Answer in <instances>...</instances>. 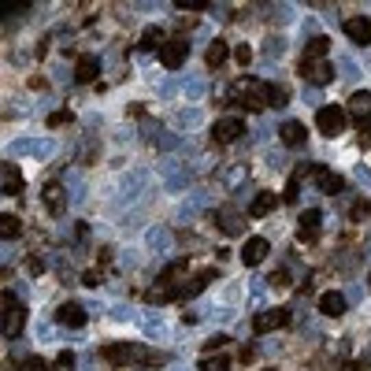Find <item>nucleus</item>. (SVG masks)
Segmentation results:
<instances>
[{
	"mask_svg": "<svg viewBox=\"0 0 371 371\" xmlns=\"http://www.w3.org/2000/svg\"><path fill=\"white\" fill-rule=\"evenodd\" d=\"M82 283H86V286H101V275H97V271H86Z\"/></svg>",
	"mask_w": 371,
	"mask_h": 371,
	"instance_id": "38",
	"label": "nucleus"
},
{
	"mask_svg": "<svg viewBox=\"0 0 371 371\" xmlns=\"http://www.w3.org/2000/svg\"><path fill=\"white\" fill-rule=\"evenodd\" d=\"M56 368H60V371H71V368H75V352H71V349H63L60 357H56Z\"/></svg>",
	"mask_w": 371,
	"mask_h": 371,
	"instance_id": "32",
	"label": "nucleus"
},
{
	"mask_svg": "<svg viewBox=\"0 0 371 371\" xmlns=\"http://www.w3.org/2000/svg\"><path fill=\"white\" fill-rule=\"evenodd\" d=\"M97 75H101V63H97L93 56H82V60H78V67H75V78H78V82H93Z\"/></svg>",
	"mask_w": 371,
	"mask_h": 371,
	"instance_id": "22",
	"label": "nucleus"
},
{
	"mask_svg": "<svg viewBox=\"0 0 371 371\" xmlns=\"http://www.w3.org/2000/svg\"><path fill=\"white\" fill-rule=\"evenodd\" d=\"M278 134H283V145H289V149H301V145L309 141V130H304L301 123H286Z\"/></svg>",
	"mask_w": 371,
	"mask_h": 371,
	"instance_id": "17",
	"label": "nucleus"
},
{
	"mask_svg": "<svg viewBox=\"0 0 371 371\" xmlns=\"http://www.w3.org/2000/svg\"><path fill=\"white\" fill-rule=\"evenodd\" d=\"M368 212H371V208H368V201H360L357 208H352V219H364Z\"/></svg>",
	"mask_w": 371,
	"mask_h": 371,
	"instance_id": "37",
	"label": "nucleus"
},
{
	"mask_svg": "<svg viewBox=\"0 0 371 371\" xmlns=\"http://www.w3.org/2000/svg\"><path fill=\"white\" fill-rule=\"evenodd\" d=\"M286 101H289V89L278 86V82H271V108H283Z\"/></svg>",
	"mask_w": 371,
	"mask_h": 371,
	"instance_id": "27",
	"label": "nucleus"
},
{
	"mask_svg": "<svg viewBox=\"0 0 371 371\" xmlns=\"http://www.w3.org/2000/svg\"><path fill=\"white\" fill-rule=\"evenodd\" d=\"M241 134H246V123L241 119H219L212 126V138L219 141V145H230V141H238Z\"/></svg>",
	"mask_w": 371,
	"mask_h": 371,
	"instance_id": "11",
	"label": "nucleus"
},
{
	"mask_svg": "<svg viewBox=\"0 0 371 371\" xmlns=\"http://www.w3.org/2000/svg\"><path fill=\"white\" fill-rule=\"evenodd\" d=\"M327 52H331V38L315 34V38H309V45H304V63H315V60H323Z\"/></svg>",
	"mask_w": 371,
	"mask_h": 371,
	"instance_id": "16",
	"label": "nucleus"
},
{
	"mask_svg": "<svg viewBox=\"0 0 371 371\" xmlns=\"http://www.w3.org/2000/svg\"><path fill=\"white\" fill-rule=\"evenodd\" d=\"M227 342H230L227 334H212V338L204 342V349H208V352H215V349H227Z\"/></svg>",
	"mask_w": 371,
	"mask_h": 371,
	"instance_id": "30",
	"label": "nucleus"
},
{
	"mask_svg": "<svg viewBox=\"0 0 371 371\" xmlns=\"http://www.w3.org/2000/svg\"><path fill=\"white\" fill-rule=\"evenodd\" d=\"M41 201H45V208H49L52 215H63V208H67V197H63V186L60 182H49L41 189Z\"/></svg>",
	"mask_w": 371,
	"mask_h": 371,
	"instance_id": "14",
	"label": "nucleus"
},
{
	"mask_svg": "<svg viewBox=\"0 0 371 371\" xmlns=\"http://www.w3.org/2000/svg\"><path fill=\"white\" fill-rule=\"evenodd\" d=\"M342 30H346L349 41L357 45H371V19H364V15H349L346 23H342Z\"/></svg>",
	"mask_w": 371,
	"mask_h": 371,
	"instance_id": "7",
	"label": "nucleus"
},
{
	"mask_svg": "<svg viewBox=\"0 0 371 371\" xmlns=\"http://www.w3.org/2000/svg\"><path fill=\"white\" fill-rule=\"evenodd\" d=\"M186 56H189L186 38H171V41H164V49H160V60H164L167 71H178L186 63Z\"/></svg>",
	"mask_w": 371,
	"mask_h": 371,
	"instance_id": "4",
	"label": "nucleus"
},
{
	"mask_svg": "<svg viewBox=\"0 0 371 371\" xmlns=\"http://www.w3.org/2000/svg\"><path fill=\"white\" fill-rule=\"evenodd\" d=\"M164 30H160V26H145V34H141V41H138V49L141 52H152V49H164Z\"/></svg>",
	"mask_w": 371,
	"mask_h": 371,
	"instance_id": "23",
	"label": "nucleus"
},
{
	"mask_svg": "<svg viewBox=\"0 0 371 371\" xmlns=\"http://www.w3.org/2000/svg\"><path fill=\"white\" fill-rule=\"evenodd\" d=\"M178 297V286H167V283H156L149 289V294H145V301L149 304H164V301H175Z\"/></svg>",
	"mask_w": 371,
	"mask_h": 371,
	"instance_id": "20",
	"label": "nucleus"
},
{
	"mask_svg": "<svg viewBox=\"0 0 371 371\" xmlns=\"http://www.w3.org/2000/svg\"><path fill=\"white\" fill-rule=\"evenodd\" d=\"M297 223H301V227H297V238H301V241H315V238H320L323 212H320V208H309V212H301V219H297Z\"/></svg>",
	"mask_w": 371,
	"mask_h": 371,
	"instance_id": "9",
	"label": "nucleus"
},
{
	"mask_svg": "<svg viewBox=\"0 0 371 371\" xmlns=\"http://www.w3.org/2000/svg\"><path fill=\"white\" fill-rule=\"evenodd\" d=\"M297 197H301V186H297V178H289V186H286L283 201H286V204H297Z\"/></svg>",
	"mask_w": 371,
	"mask_h": 371,
	"instance_id": "31",
	"label": "nucleus"
},
{
	"mask_svg": "<svg viewBox=\"0 0 371 371\" xmlns=\"http://www.w3.org/2000/svg\"><path fill=\"white\" fill-rule=\"evenodd\" d=\"M0 189H4V197H15L23 189V175H19V167H15V164L0 167Z\"/></svg>",
	"mask_w": 371,
	"mask_h": 371,
	"instance_id": "15",
	"label": "nucleus"
},
{
	"mask_svg": "<svg viewBox=\"0 0 371 371\" xmlns=\"http://www.w3.org/2000/svg\"><path fill=\"white\" fill-rule=\"evenodd\" d=\"M238 104L246 108V112H264L271 108V82H241L238 86Z\"/></svg>",
	"mask_w": 371,
	"mask_h": 371,
	"instance_id": "1",
	"label": "nucleus"
},
{
	"mask_svg": "<svg viewBox=\"0 0 371 371\" xmlns=\"http://www.w3.org/2000/svg\"><path fill=\"white\" fill-rule=\"evenodd\" d=\"M315 126H320V134H327V138H338V134H346L349 115L342 112L338 104H323L320 112H315Z\"/></svg>",
	"mask_w": 371,
	"mask_h": 371,
	"instance_id": "2",
	"label": "nucleus"
},
{
	"mask_svg": "<svg viewBox=\"0 0 371 371\" xmlns=\"http://www.w3.org/2000/svg\"><path fill=\"white\" fill-rule=\"evenodd\" d=\"M63 123H71V112H52L49 115V126H63Z\"/></svg>",
	"mask_w": 371,
	"mask_h": 371,
	"instance_id": "34",
	"label": "nucleus"
},
{
	"mask_svg": "<svg viewBox=\"0 0 371 371\" xmlns=\"http://www.w3.org/2000/svg\"><path fill=\"white\" fill-rule=\"evenodd\" d=\"M312 178H315V186H320V193H342L346 189V178L342 175H334L331 167H312Z\"/></svg>",
	"mask_w": 371,
	"mask_h": 371,
	"instance_id": "8",
	"label": "nucleus"
},
{
	"mask_svg": "<svg viewBox=\"0 0 371 371\" xmlns=\"http://www.w3.org/2000/svg\"><path fill=\"white\" fill-rule=\"evenodd\" d=\"M267 283H271V286H275V289H286V286H289V271H286V267H278V271H275V275H271V278H267Z\"/></svg>",
	"mask_w": 371,
	"mask_h": 371,
	"instance_id": "29",
	"label": "nucleus"
},
{
	"mask_svg": "<svg viewBox=\"0 0 371 371\" xmlns=\"http://www.w3.org/2000/svg\"><path fill=\"white\" fill-rule=\"evenodd\" d=\"M275 204H278V197L275 193H256L252 197V204H249V215H267V212H275Z\"/></svg>",
	"mask_w": 371,
	"mask_h": 371,
	"instance_id": "21",
	"label": "nucleus"
},
{
	"mask_svg": "<svg viewBox=\"0 0 371 371\" xmlns=\"http://www.w3.org/2000/svg\"><path fill=\"white\" fill-rule=\"evenodd\" d=\"M201 371H230V360L227 357H204Z\"/></svg>",
	"mask_w": 371,
	"mask_h": 371,
	"instance_id": "25",
	"label": "nucleus"
},
{
	"mask_svg": "<svg viewBox=\"0 0 371 371\" xmlns=\"http://www.w3.org/2000/svg\"><path fill=\"white\" fill-rule=\"evenodd\" d=\"M338 371H360V368H357V364H342Z\"/></svg>",
	"mask_w": 371,
	"mask_h": 371,
	"instance_id": "39",
	"label": "nucleus"
},
{
	"mask_svg": "<svg viewBox=\"0 0 371 371\" xmlns=\"http://www.w3.org/2000/svg\"><path fill=\"white\" fill-rule=\"evenodd\" d=\"M219 227H223V234H241V230H246V223H241V215H223Z\"/></svg>",
	"mask_w": 371,
	"mask_h": 371,
	"instance_id": "26",
	"label": "nucleus"
},
{
	"mask_svg": "<svg viewBox=\"0 0 371 371\" xmlns=\"http://www.w3.org/2000/svg\"><path fill=\"white\" fill-rule=\"evenodd\" d=\"M249 56H252L249 45H238V49H234V60H238V63H249Z\"/></svg>",
	"mask_w": 371,
	"mask_h": 371,
	"instance_id": "35",
	"label": "nucleus"
},
{
	"mask_svg": "<svg viewBox=\"0 0 371 371\" xmlns=\"http://www.w3.org/2000/svg\"><path fill=\"white\" fill-rule=\"evenodd\" d=\"M19 371H52L49 364H45V360L41 357H26L23 360V364H19Z\"/></svg>",
	"mask_w": 371,
	"mask_h": 371,
	"instance_id": "28",
	"label": "nucleus"
},
{
	"mask_svg": "<svg viewBox=\"0 0 371 371\" xmlns=\"http://www.w3.org/2000/svg\"><path fill=\"white\" fill-rule=\"evenodd\" d=\"M267 252H271L267 238H249L246 246H241V264H246V267H256V264H264Z\"/></svg>",
	"mask_w": 371,
	"mask_h": 371,
	"instance_id": "10",
	"label": "nucleus"
},
{
	"mask_svg": "<svg viewBox=\"0 0 371 371\" xmlns=\"http://www.w3.org/2000/svg\"><path fill=\"white\" fill-rule=\"evenodd\" d=\"M23 234V223L15 215H0V238H19Z\"/></svg>",
	"mask_w": 371,
	"mask_h": 371,
	"instance_id": "24",
	"label": "nucleus"
},
{
	"mask_svg": "<svg viewBox=\"0 0 371 371\" xmlns=\"http://www.w3.org/2000/svg\"><path fill=\"white\" fill-rule=\"evenodd\" d=\"M178 8H182V12H208L204 0H178Z\"/></svg>",
	"mask_w": 371,
	"mask_h": 371,
	"instance_id": "33",
	"label": "nucleus"
},
{
	"mask_svg": "<svg viewBox=\"0 0 371 371\" xmlns=\"http://www.w3.org/2000/svg\"><path fill=\"white\" fill-rule=\"evenodd\" d=\"M349 115H352L360 126L371 123V93H368V89H360V93L349 97Z\"/></svg>",
	"mask_w": 371,
	"mask_h": 371,
	"instance_id": "12",
	"label": "nucleus"
},
{
	"mask_svg": "<svg viewBox=\"0 0 371 371\" xmlns=\"http://www.w3.org/2000/svg\"><path fill=\"white\" fill-rule=\"evenodd\" d=\"M301 75L312 78L315 86H327L331 78H334V67H331L327 60H315V63H301Z\"/></svg>",
	"mask_w": 371,
	"mask_h": 371,
	"instance_id": "13",
	"label": "nucleus"
},
{
	"mask_svg": "<svg viewBox=\"0 0 371 371\" xmlns=\"http://www.w3.org/2000/svg\"><path fill=\"white\" fill-rule=\"evenodd\" d=\"M23 323H26V309L12 294H4V338H19Z\"/></svg>",
	"mask_w": 371,
	"mask_h": 371,
	"instance_id": "3",
	"label": "nucleus"
},
{
	"mask_svg": "<svg viewBox=\"0 0 371 371\" xmlns=\"http://www.w3.org/2000/svg\"><path fill=\"white\" fill-rule=\"evenodd\" d=\"M227 56H230V49H227V41L219 38V41H212V45H208V52H204V63L215 71V67H223V60H227Z\"/></svg>",
	"mask_w": 371,
	"mask_h": 371,
	"instance_id": "19",
	"label": "nucleus"
},
{
	"mask_svg": "<svg viewBox=\"0 0 371 371\" xmlns=\"http://www.w3.org/2000/svg\"><path fill=\"white\" fill-rule=\"evenodd\" d=\"M26 271H30V275H41V271H45V264H41L38 256H30V260H26Z\"/></svg>",
	"mask_w": 371,
	"mask_h": 371,
	"instance_id": "36",
	"label": "nucleus"
},
{
	"mask_svg": "<svg viewBox=\"0 0 371 371\" xmlns=\"http://www.w3.org/2000/svg\"><path fill=\"white\" fill-rule=\"evenodd\" d=\"M56 323H60V327H71V331L86 327V309H82L78 301H67V304H60V309H56Z\"/></svg>",
	"mask_w": 371,
	"mask_h": 371,
	"instance_id": "6",
	"label": "nucleus"
},
{
	"mask_svg": "<svg viewBox=\"0 0 371 371\" xmlns=\"http://www.w3.org/2000/svg\"><path fill=\"white\" fill-rule=\"evenodd\" d=\"M267 371H271V368H267Z\"/></svg>",
	"mask_w": 371,
	"mask_h": 371,
	"instance_id": "40",
	"label": "nucleus"
},
{
	"mask_svg": "<svg viewBox=\"0 0 371 371\" xmlns=\"http://www.w3.org/2000/svg\"><path fill=\"white\" fill-rule=\"evenodd\" d=\"M320 312H323V315H342V312H346V297H342L338 289L323 294V297H320Z\"/></svg>",
	"mask_w": 371,
	"mask_h": 371,
	"instance_id": "18",
	"label": "nucleus"
},
{
	"mask_svg": "<svg viewBox=\"0 0 371 371\" xmlns=\"http://www.w3.org/2000/svg\"><path fill=\"white\" fill-rule=\"evenodd\" d=\"M286 323H289V312L286 309H267V312L252 315V334H267V331H275V327H286Z\"/></svg>",
	"mask_w": 371,
	"mask_h": 371,
	"instance_id": "5",
	"label": "nucleus"
}]
</instances>
